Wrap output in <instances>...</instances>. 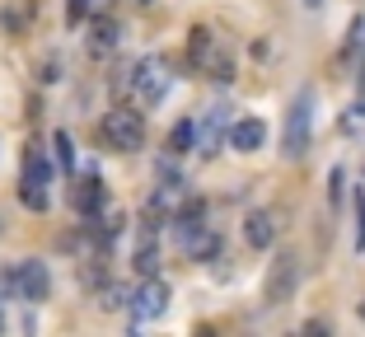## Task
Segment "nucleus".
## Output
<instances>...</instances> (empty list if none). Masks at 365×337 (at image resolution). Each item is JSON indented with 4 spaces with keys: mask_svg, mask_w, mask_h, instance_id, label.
<instances>
[{
    "mask_svg": "<svg viewBox=\"0 0 365 337\" xmlns=\"http://www.w3.org/2000/svg\"><path fill=\"white\" fill-rule=\"evenodd\" d=\"M230 108L225 103H215V108L202 113V122H197V150L211 160V155H220V141H230Z\"/></svg>",
    "mask_w": 365,
    "mask_h": 337,
    "instance_id": "423d86ee",
    "label": "nucleus"
},
{
    "mask_svg": "<svg viewBox=\"0 0 365 337\" xmlns=\"http://www.w3.org/2000/svg\"><path fill=\"white\" fill-rule=\"evenodd\" d=\"M244 234H248V244H253V249H272V239H277V225H272L267 211H253V216L244 220Z\"/></svg>",
    "mask_w": 365,
    "mask_h": 337,
    "instance_id": "9b49d317",
    "label": "nucleus"
},
{
    "mask_svg": "<svg viewBox=\"0 0 365 337\" xmlns=\"http://www.w3.org/2000/svg\"><path fill=\"white\" fill-rule=\"evenodd\" d=\"M52 150H56L61 174H76V141H71V131H56V136H52Z\"/></svg>",
    "mask_w": 365,
    "mask_h": 337,
    "instance_id": "2eb2a0df",
    "label": "nucleus"
},
{
    "mask_svg": "<svg viewBox=\"0 0 365 337\" xmlns=\"http://www.w3.org/2000/svg\"><path fill=\"white\" fill-rule=\"evenodd\" d=\"M52 160H47L43 150H29L24 155V178H19V202L29 211H47V202H52Z\"/></svg>",
    "mask_w": 365,
    "mask_h": 337,
    "instance_id": "7ed1b4c3",
    "label": "nucleus"
},
{
    "mask_svg": "<svg viewBox=\"0 0 365 337\" xmlns=\"http://www.w3.org/2000/svg\"><path fill=\"white\" fill-rule=\"evenodd\" d=\"M300 5H304V10H319V5H323V0H300Z\"/></svg>",
    "mask_w": 365,
    "mask_h": 337,
    "instance_id": "6ab92c4d",
    "label": "nucleus"
},
{
    "mask_svg": "<svg viewBox=\"0 0 365 337\" xmlns=\"http://www.w3.org/2000/svg\"><path fill=\"white\" fill-rule=\"evenodd\" d=\"M89 10H108V0H89Z\"/></svg>",
    "mask_w": 365,
    "mask_h": 337,
    "instance_id": "a211bd4d",
    "label": "nucleus"
},
{
    "mask_svg": "<svg viewBox=\"0 0 365 337\" xmlns=\"http://www.w3.org/2000/svg\"><path fill=\"white\" fill-rule=\"evenodd\" d=\"M145 5H150V0H145Z\"/></svg>",
    "mask_w": 365,
    "mask_h": 337,
    "instance_id": "4be33fe9",
    "label": "nucleus"
},
{
    "mask_svg": "<svg viewBox=\"0 0 365 337\" xmlns=\"http://www.w3.org/2000/svg\"><path fill=\"white\" fill-rule=\"evenodd\" d=\"M164 94H169V61L164 56H140L136 71H131V98L140 108H160Z\"/></svg>",
    "mask_w": 365,
    "mask_h": 337,
    "instance_id": "f03ea898",
    "label": "nucleus"
},
{
    "mask_svg": "<svg viewBox=\"0 0 365 337\" xmlns=\"http://www.w3.org/2000/svg\"><path fill=\"white\" fill-rule=\"evenodd\" d=\"M295 286H300V258L295 253H281L267 272V305H286L290 295H295Z\"/></svg>",
    "mask_w": 365,
    "mask_h": 337,
    "instance_id": "0eeeda50",
    "label": "nucleus"
},
{
    "mask_svg": "<svg viewBox=\"0 0 365 337\" xmlns=\"http://www.w3.org/2000/svg\"><path fill=\"white\" fill-rule=\"evenodd\" d=\"M85 10H89V0H66V19H71V24L85 19Z\"/></svg>",
    "mask_w": 365,
    "mask_h": 337,
    "instance_id": "dca6fc26",
    "label": "nucleus"
},
{
    "mask_svg": "<svg viewBox=\"0 0 365 337\" xmlns=\"http://www.w3.org/2000/svg\"><path fill=\"white\" fill-rule=\"evenodd\" d=\"M164 309H169V286H164L160 276H145V286L131 295V318H136V323H150Z\"/></svg>",
    "mask_w": 365,
    "mask_h": 337,
    "instance_id": "6e6552de",
    "label": "nucleus"
},
{
    "mask_svg": "<svg viewBox=\"0 0 365 337\" xmlns=\"http://www.w3.org/2000/svg\"><path fill=\"white\" fill-rule=\"evenodd\" d=\"M76 211H80L85 220H94L98 211H103V183H98L94 174L80 178V187H76Z\"/></svg>",
    "mask_w": 365,
    "mask_h": 337,
    "instance_id": "9d476101",
    "label": "nucleus"
},
{
    "mask_svg": "<svg viewBox=\"0 0 365 337\" xmlns=\"http://www.w3.org/2000/svg\"><path fill=\"white\" fill-rule=\"evenodd\" d=\"M356 249H365V197H361V234H356Z\"/></svg>",
    "mask_w": 365,
    "mask_h": 337,
    "instance_id": "f3484780",
    "label": "nucleus"
},
{
    "mask_svg": "<svg viewBox=\"0 0 365 337\" xmlns=\"http://www.w3.org/2000/svg\"><path fill=\"white\" fill-rule=\"evenodd\" d=\"M169 150H173V155H187V150H197V122H192V118H182L178 127L169 131Z\"/></svg>",
    "mask_w": 365,
    "mask_h": 337,
    "instance_id": "ddd939ff",
    "label": "nucleus"
},
{
    "mask_svg": "<svg viewBox=\"0 0 365 337\" xmlns=\"http://www.w3.org/2000/svg\"><path fill=\"white\" fill-rule=\"evenodd\" d=\"M103 141L122 155L140 150V145H145V122H140V113L136 108H113L103 118Z\"/></svg>",
    "mask_w": 365,
    "mask_h": 337,
    "instance_id": "39448f33",
    "label": "nucleus"
},
{
    "mask_svg": "<svg viewBox=\"0 0 365 337\" xmlns=\"http://www.w3.org/2000/svg\"><path fill=\"white\" fill-rule=\"evenodd\" d=\"M361 318H365V300H361Z\"/></svg>",
    "mask_w": 365,
    "mask_h": 337,
    "instance_id": "412c9836",
    "label": "nucleus"
},
{
    "mask_svg": "<svg viewBox=\"0 0 365 337\" xmlns=\"http://www.w3.org/2000/svg\"><path fill=\"white\" fill-rule=\"evenodd\" d=\"M160 244H155V239H145V244H140V249H136V272L140 276H160Z\"/></svg>",
    "mask_w": 365,
    "mask_h": 337,
    "instance_id": "4468645a",
    "label": "nucleus"
},
{
    "mask_svg": "<svg viewBox=\"0 0 365 337\" xmlns=\"http://www.w3.org/2000/svg\"><path fill=\"white\" fill-rule=\"evenodd\" d=\"M0 286H5L14 300L43 305L47 295H52V272H47V262L24 258V262H14V267H5V272H0Z\"/></svg>",
    "mask_w": 365,
    "mask_h": 337,
    "instance_id": "f257e3e1",
    "label": "nucleus"
},
{
    "mask_svg": "<svg viewBox=\"0 0 365 337\" xmlns=\"http://www.w3.org/2000/svg\"><path fill=\"white\" fill-rule=\"evenodd\" d=\"M118 38H122V28H118L113 19H108V14H98L94 28H89V43H94V52H98V56L113 52V47H118Z\"/></svg>",
    "mask_w": 365,
    "mask_h": 337,
    "instance_id": "f8f14e48",
    "label": "nucleus"
},
{
    "mask_svg": "<svg viewBox=\"0 0 365 337\" xmlns=\"http://www.w3.org/2000/svg\"><path fill=\"white\" fill-rule=\"evenodd\" d=\"M262 141H267V127H262L258 118H239L235 127H230V145H235L239 155H253V150H262Z\"/></svg>",
    "mask_w": 365,
    "mask_h": 337,
    "instance_id": "1a4fd4ad",
    "label": "nucleus"
},
{
    "mask_svg": "<svg viewBox=\"0 0 365 337\" xmlns=\"http://www.w3.org/2000/svg\"><path fill=\"white\" fill-rule=\"evenodd\" d=\"M0 328H5V305H0Z\"/></svg>",
    "mask_w": 365,
    "mask_h": 337,
    "instance_id": "aec40b11",
    "label": "nucleus"
},
{
    "mask_svg": "<svg viewBox=\"0 0 365 337\" xmlns=\"http://www.w3.org/2000/svg\"><path fill=\"white\" fill-rule=\"evenodd\" d=\"M309 131H314V94L300 89L295 103H290V113H286V136H281L286 160H300V155L309 150Z\"/></svg>",
    "mask_w": 365,
    "mask_h": 337,
    "instance_id": "20e7f679",
    "label": "nucleus"
}]
</instances>
